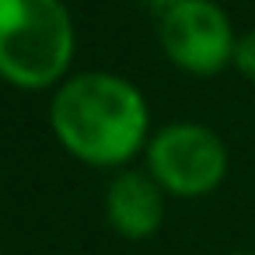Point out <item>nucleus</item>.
I'll return each mask as SVG.
<instances>
[{
  "instance_id": "1",
  "label": "nucleus",
  "mask_w": 255,
  "mask_h": 255,
  "mask_svg": "<svg viewBox=\"0 0 255 255\" xmlns=\"http://www.w3.org/2000/svg\"><path fill=\"white\" fill-rule=\"evenodd\" d=\"M49 129L74 161L109 171L129 168L154 133L143 91L112 70L70 74L49 98Z\"/></svg>"
},
{
  "instance_id": "2",
  "label": "nucleus",
  "mask_w": 255,
  "mask_h": 255,
  "mask_svg": "<svg viewBox=\"0 0 255 255\" xmlns=\"http://www.w3.org/2000/svg\"><path fill=\"white\" fill-rule=\"evenodd\" d=\"M77 32L63 0H0V74L18 91H56L74 67Z\"/></svg>"
},
{
  "instance_id": "3",
  "label": "nucleus",
  "mask_w": 255,
  "mask_h": 255,
  "mask_svg": "<svg viewBox=\"0 0 255 255\" xmlns=\"http://www.w3.org/2000/svg\"><path fill=\"white\" fill-rule=\"evenodd\" d=\"M143 164L168 199H203L224 185L231 154L213 126L178 119L150 133Z\"/></svg>"
},
{
  "instance_id": "4",
  "label": "nucleus",
  "mask_w": 255,
  "mask_h": 255,
  "mask_svg": "<svg viewBox=\"0 0 255 255\" xmlns=\"http://www.w3.org/2000/svg\"><path fill=\"white\" fill-rule=\"evenodd\" d=\"M157 42L171 67L192 77H213L234 63L238 32L217 0H185L157 14Z\"/></svg>"
},
{
  "instance_id": "5",
  "label": "nucleus",
  "mask_w": 255,
  "mask_h": 255,
  "mask_svg": "<svg viewBox=\"0 0 255 255\" xmlns=\"http://www.w3.org/2000/svg\"><path fill=\"white\" fill-rule=\"evenodd\" d=\"M164 206H168V192L157 185V178L147 168L112 171L105 196H102L105 224L126 241L154 238L164 224Z\"/></svg>"
},
{
  "instance_id": "6",
  "label": "nucleus",
  "mask_w": 255,
  "mask_h": 255,
  "mask_svg": "<svg viewBox=\"0 0 255 255\" xmlns=\"http://www.w3.org/2000/svg\"><path fill=\"white\" fill-rule=\"evenodd\" d=\"M231 70H238L245 81L255 84V28L252 32H238V46H234V63Z\"/></svg>"
},
{
  "instance_id": "7",
  "label": "nucleus",
  "mask_w": 255,
  "mask_h": 255,
  "mask_svg": "<svg viewBox=\"0 0 255 255\" xmlns=\"http://www.w3.org/2000/svg\"><path fill=\"white\" fill-rule=\"evenodd\" d=\"M150 4V11L154 14H164V11H171V7H178V4H185V0H147Z\"/></svg>"
},
{
  "instance_id": "8",
  "label": "nucleus",
  "mask_w": 255,
  "mask_h": 255,
  "mask_svg": "<svg viewBox=\"0 0 255 255\" xmlns=\"http://www.w3.org/2000/svg\"><path fill=\"white\" fill-rule=\"evenodd\" d=\"M227 255H255V252H227Z\"/></svg>"
}]
</instances>
